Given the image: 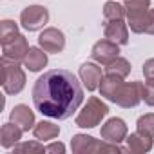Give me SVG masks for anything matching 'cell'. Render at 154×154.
Returning a JSON list of instances; mask_svg holds the SVG:
<instances>
[{
    "mask_svg": "<svg viewBox=\"0 0 154 154\" xmlns=\"http://www.w3.org/2000/svg\"><path fill=\"white\" fill-rule=\"evenodd\" d=\"M84 102V89L67 69H53L35 82L33 103L38 112L54 120H67Z\"/></svg>",
    "mask_w": 154,
    "mask_h": 154,
    "instance_id": "cell-1",
    "label": "cell"
},
{
    "mask_svg": "<svg viewBox=\"0 0 154 154\" xmlns=\"http://www.w3.org/2000/svg\"><path fill=\"white\" fill-rule=\"evenodd\" d=\"M2 65V87L8 94H18L24 87H26V74L22 71V67L18 65V62L8 60L2 56L0 60Z\"/></svg>",
    "mask_w": 154,
    "mask_h": 154,
    "instance_id": "cell-2",
    "label": "cell"
},
{
    "mask_svg": "<svg viewBox=\"0 0 154 154\" xmlns=\"http://www.w3.org/2000/svg\"><path fill=\"white\" fill-rule=\"evenodd\" d=\"M109 107L96 96H91L85 103V107L78 112L76 116V125L82 129H93L96 125H100V122L107 116Z\"/></svg>",
    "mask_w": 154,
    "mask_h": 154,
    "instance_id": "cell-3",
    "label": "cell"
},
{
    "mask_svg": "<svg viewBox=\"0 0 154 154\" xmlns=\"http://www.w3.org/2000/svg\"><path fill=\"white\" fill-rule=\"evenodd\" d=\"M71 149L74 154H93V152H122L123 149L116 143L100 141L87 134H74L71 140Z\"/></svg>",
    "mask_w": 154,
    "mask_h": 154,
    "instance_id": "cell-4",
    "label": "cell"
},
{
    "mask_svg": "<svg viewBox=\"0 0 154 154\" xmlns=\"http://www.w3.org/2000/svg\"><path fill=\"white\" fill-rule=\"evenodd\" d=\"M143 100V84L141 82H123L120 91L114 96V103H118L120 107L131 109L136 107L140 102Z\"/></svg>",
    "mask_w": 154,
    "mask_h": 154,
    "instance_id": "cell-5",
    "label": "cell"
},
{
    "mask_svg": "<svg viewBox=\"0 0 154 154\" xmlns=\"http://www.w3.org/2000/svg\"><path fill=\"white\" fill-rule=\"evenodd\" d=\"M49 22V11L44 6H27L20 13V24L27 31H38Z\"/></svg>",
    "mask_w": 154,
    "mask_h": 154,
    "instance_id": "cell-6",
    "label": "cell"
},
{
    "mask_svg": "<svg viewBox=\"0 0 154 154\" xmlns=\"http://www.w3.org/2000/svg\"><path fill=\"white\" fill-rule=\"evenodd\" d=\"M118 54H120V45L114 44V42H111V40H107V38L98 40L93 45V49H91L93 60L98 62V63H103V65H107L109 62H112L114 58H118Z\"/></svg>",
    "mask_w": 154,
    "mask_h": 154,
    "instance_id": "cell-7",
    "label": "cell"
},
{
    "mask_svg": "<svg viewBox=\"0 0 154 154\" xmlns=\"http://www.w3.org/2000/svg\"><path fill=\"white\" fill-rule=\"evenodd\" d=\"M38 44L45 53H60L65 47V36L56 27H47L38 36Z\"/></svg>",
    "mask_w": 154,
    "mask_h": 154,
    "instance_id": "cell-8",
    "label": "cell"
},
{
    "mask_svg": "<svg viewBox=\"0 0 154 154\" xmlns=\"http://www.w3.org/2000/svg\"><path fill=\"white\" fill-rule=\"evenodd\" d=\"M2 49H4V54H2L4 58L13 60V62H24V58L27 56V53H29L31 47L27 45L26 36L24 35H18L13 40L2 44Z\"/></svg>",
    "mask_w": 154,
    "mask_h": 154,
    "instance_id": "cell-9",
    "label": "cell"
},
{
    "mask_svg": "<svg viewBox=\"0 0 154 154\" xmlns=\"http://www.w3.org/2000/svg\"><path fill=\"white\" fill-rule=\"evenodd\" d=\"M102 138L109 143H122L127 138V125L122 118H111L105 125H102Z\"/></svg>",
    "mask_w": 154,
    "mask_h": 154,
    "instance_id": "cell-10",
    "label": "cell"
},
{
    "mask_svg": "<svg viewBox=\"0 0 154 154\" xmlns=\"http://www.w3.org/2000/svg\"><path fill=\"white\" fill-rule=\"evenodd\" d=\"M80 78H82V82H84L87 91H94V89L100 87L102 78H103V76H102V69L96 63H93V62H85L80 67Z\"/></svg>",
    "mask_w": 154,
    "mask_h": 154,
    "instance_id": "cell-11",
    "label": "cell"
},
{
    "mask_svg": "<svg viewBox=\"0 0 154 154\" xmlns=\"http://www.w3.org/2000/svg\"><path fill=\"white\" fill-rule=\"evenodd\" d=\"M105 38L118 44V45H125L129 44V29L123 24V20H111L105 26Z\"/></svg>",
    "mask_w": 154,
    "mask_h": 154,
    "instance_id": "cell-12",
    "label": "cell"
},
{
    "mask_svg": "<svg viewBox=\"0 0 154 154\" xmlns=\"http://www.w3.org/2000/svg\"><path fill=\"white\" fill-rule=\"evenodd\" d=\"M11 122L17 123L24 132H27L29 129H35V112L24 103L15 105V109L11 111Z\"/></svg>",
    "mask_w": 154,
    "mask_h": 154,
    "instance_id": "cell-13",
    "label": "cell"
},
{
    "mask_svg": "<svg viewBox=\"0 0 154 154\" xmlns=\"http://www.w3.org/2000/svg\"><path fill=\"white\" fill-rule=\"evenodd\" d=\"M125 141H127V150L129 152H134V154L149 152L152 149V138L147 136V134H141L140 131H136L131 136H127Z\"/></svg>",
    "mask_w": 154,
    "mask_h": 154,
    "instance_id": "cell-14",
    "label": "cell"
},
{
    "mask_svg": "<svg viewBox=\"0 0 154 154\" xmlns=\"http://www.w3.org/2000/svg\"><path fill=\"white\" fill-rule=\"evenodd\" d=\"M22 129L17 123H4L2 129H0V145L4 149H11L15 147L20 140H22Z\"/></svg>",
    "mask_w": 154,
    "mask_h": 154,
    "instance_id": "cell-15",
    "label": "cell"
},
{
    "mask_svg": "<svg viewBox=\"0 0 154 154\" xmlns=\"http://www.w3.org/2000/svg\"><path fill=\"white\" fill-rule=\"evenodd\" d=\"M129 27L134 33H147V35H154V9H149L145 15L136 17V18H129Z\"/></svg>",
    "mask_w": 154,
    "mask_h": 154,
    "instance_id": "cell-16",
    "label": "cell"
},
{
    "mask_svg": "<svg viewBox=\"0 0 154 154\" xmlns=\"http://www.w3.org/2000/svg\"><path fill=\"white\" fill-rule=\"evenodd\" d=\"M24 65L31 71V72H38L47 65V54L45 51H42L40 47H31L27 56L24 58Z\"/></svg>",
    "mask_w": 154,
    "mask_h": 154,
    "instance_id": "cell-17",
    "label": "cell"
},
{
    "mask_svg": "<svg viewBox=\"0 0 154 154\" xmlns=\"http://www.w3.org/2000/svg\"><path fill=\"white\" fill-rule=\"evenodd\" d=\"M123 84V78H120V76H114V74H105L102 78V84H100V93L103 98H107L109 102H114V96L116 93L120 91Z\"/></svg>",
    "mask_w": 154,
    "mask_h": 154,
    "instance_id": "cell-18",
    "label": "cell"
},
{
    "mask_svg": "<svg viewBox=\"0 0 154 154\" xmlns=\"http://www.w3.org/2000/svg\"><path fill=\"white\" fill-rule=\"evenodd\" d=\"M33 134L36 140H42V141H49V140H54L58 134H60V127L51 123V122H40L35 125L33 129Z\"/></svg>",
    "mask_w": 154,
    "mask_h": 154,
    "instance_id": "cell-19",
    "label": "cell"
},
{
    "mask_svg": "<svg viewBox=\"0 0 154 154\" xmlns=\"http://www.w3.org/2000/svg\"><path fill=\"white\" fill-rule=\"evenodd\" d=\"M150 0H125V13H127V18H136V17H141L145 15L150 8Z\"/></svg>",
    "mask_w": 154,
    "mask_h": 154,
    "instance_id": "cell-20",
    "label": "cell"
},
{
    "mask_svg": "<svg viewBox=\"0 0 154 154\" xmlns=\"http://www.w3.org/2000/svg\"><path fill=\"white\" fill-rule=\"evenodd\" d=\"M129 72H131V63L122 56L114 58L105 65V74H114V76H120V78H125Z\"/></svg>",
    "mask_w": 154,
    "mask_h": 154,
    "instance_id": "cell-21",
    "label": "cell"
},
{
    "mask_svg": "<svg viewBox=\"0 0 154 154\" xmlns=\"http://www.w3.org/2000/svg\"><path fill=\"white\" fill-rule=\"evenodd\" d=\"M125 15H127L125 8H122L118 2H107L103 6V17H105L107 22H111V20H123Z\"/></svg>",
    "mask_w": 154,
    "mask_h": 154,
    "instance_id": "cell-22",
    "label": "cell"
},
{
    "mask_svg": "<svg viewBox=\"0 0 154 154\" xmlns=\"http://www.w3.org/2000/svg\"><path fill=\"white\" fill-rule=\"evenodd\" d=\"M18 35H20L18 33V26L13 20H2V24H0V42L6 44V42L13 40Z\"/></svg>",
    "mask_w": 154,
    "mask_h": 154,
    "instance_id": "cell-23",
    "label": "cell"
},
{
    "mask_svg": "<svg viewBox=\"0 0 154 154\" xmlns=\"http://www.w3.org/2000/svg\"><path fill=\"white\" fill-rule=\"evenodd\" d=\"M136 127L141 134H147L150 138H154V114H143L138 118Z\"/></svg>",
    "mask_w": 154,
    "mask_h": 154,
    "instance_id": "cell-24",
    "label": "cell"
},
{
    "mask_svg": "<svg viewBox=\"0 0 154 154\" xmlns=\"http://www.w3.org/2000/svg\"><path fill=\"white\" fill-rule=\"evenodd\" d=\"M15 152H36V154H40V152H45V147L36 143V141H31V143L26 141V143L15 145Z\"/></svg>",
    "mask_w": 154,
    "mask_h": 154,
    "instance_id": "cell-25",
    "label": "cell"
},
{
    "mask_svg": "<svg viewBox=\"0 0 154 154\" xmlns=\"http://www.w3.org/2000/svg\"><path fill=\"white\" fill-rule=\"evenodd\" d=\"M143 102L154 107V80H147L143 84Z\"/></svg>",
    "mask_w": 154,
    "mask_h": 154,
    "instance_id": "cell-26",
    "label": "cell"
},
{
    "mask_svg": "<svg viewBox=\"0 0 154 154\" xmlns=\"http://www.w3.org/2000/svg\"><path fill=\"white\" fill-rule=\"evenodd\" d=\"M143 74L147 80H154V58H150L143 63Z\"/></svg>",
    "mask_w": 154,
    "mask_h": 154,
    "instance_id": "cell-27",
    "label": "cell"
},
{
    "mask_svg": "<svg viewBox=\"0 0 154 154\" xmlns=\"http://www.w3.org/2000/svg\"><path fill=\"white\" fill-rule=\"evenodd\" d=\"M45 152H65L63 143H51L45 147Z\"/></svg>",
    "mask_w": 154,
    "mask_h": 154,
    "instance_id": "cell-28",
    "label": "cell"
}]
</instances>
